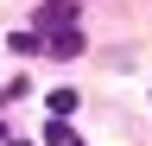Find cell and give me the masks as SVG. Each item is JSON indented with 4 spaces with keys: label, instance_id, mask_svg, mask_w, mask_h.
<instances>
[{
    "label": "cell",
    "instance_id": "obj_4",
    "mask_svg": "<svg viewBox=\"0 0 152 146\" xmlns=\"http://www.w3.org/2000/svg\"><path fill=\"white\" fill-rule=\"evenodd\" d=\"M76 108V89H51V114H70Z\"/></svg>",
    "mask_w": 152,
    "mask_h": 146
},
{
    "label": "cell",
    "instance_id": "obj_1",
    "mask_svg": "<svg viewBox=\"0 0 152 146\" xmlns=\"http://www.w3.org/2000/svg\"><path fill=\"white\" fill-rule=\"evenodd\" d=\"M32 19H38V38H57V32H76V7L70 0H45Z\"/></svg>",
    "mask_w": 152,
    "mask_h": 146
},
{
    "label": "cell",
    "instance_id": "obj_3",
    "mask_svg": "<svg viewBox=\"0 0 152 146\" xmlns=\"http://www.w3.org/2000/svg\"><path fill=\"white\" fill-rule=\"evenodd\" d=\"M45 146H83V140H76L64 121H51V127H45Z\"/></svg>",
    "mask_w": 152,
    "mask_h": 146
},
{
    "label": "cell",
    "instance_id": "obj_2",
    "mask_svg": "<svg viewBox=\"0 0 152 146\" xmlns=\"http://www.w3.org/2000/svg\"><path fill=\"white\" fill-rule=\"evenodd\" d=\"M13 51H19V57H38V51H45V38H38V32H13V38H7Z\"/></svg>",
    "mask_w": 152,
    "mask_h": 146
}]
</instances>
